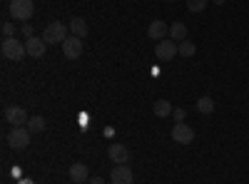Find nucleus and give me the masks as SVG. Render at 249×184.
<instances>
[{"label":"nucleus","instance_id":"f257e3e1","mask_svg":"<svg viewBox=\"0 0 249 184\" xmlns=\"http://www.w3.org/2000/svg\"><path fill=\"white\" fill-rule=\"evenodd\" d=\"M68 25L65 23H60V20H55V23H50L45 30H43V40L48 45H62L68 40Z\"/></svg>","mask_w":249,"mask_h":184},{"label":"nucleus","instance_id":"f03ea898","mask_svg":"<svg viewBox=\"0 0 249 184\" xmlns=\"http://www.w3.org/2000/svg\"><path fill=\"white\" fill-rule=\"evenodd\" d=\"M0 50H3V57H5V60H15V63H20V60L28 55L25 43H20L18 37H5L3 45H0Z\"/></svg>","mask_w":249,"mask_h":184},{"label":"nucleus","instance_id":"7ed1b4c3","mask_svg":"<svg viewBox=\"0 0 249 184\" xmlns=\"http://www.w3.org/2000/svg\"><path fill=\"white\" fill-rule=\"evenodd\" d=\"M175 55H179V43H175L172 37L160 40L157 48H155V57L160 60V63H170V60H172Z\"/></svg>","mask_w":249,"mask_h":184},{"label":"nucleus","instance_id":"20e7f679","mask_svg":"<svg viewBox=\"0 0 249 184\" xmlns=\"http://www.w3.org/2000/svg\"><path fill=\"white\" fill-rule=\"evenodd\" d=\"M33 13H35L33 0H10V15L15 20H20V23H28Z\"/></svg>","mask_w":249,"mask_h":184},{"label":"nucleus","instance_id":"39448f33","mask_svg":"<svg viewBox=\"0 0 249 184\" xmlns=\"http://www.w3.org/2000/svg\"><path fill=\"white\" fill-rule=\"evenodd\" d=\"M30 137H33V132L28 127H13L8 132V145L13 150H25L30 145Z\"/></svg>","mask_w":249,"mask_h":184},{"label":"nucleus","instance_id":"423d86ee","mask_svg":"<svg viewBox=\"0 0 249 184\" xmlns=\"http://www.w3.org/2000/svg\"><path fill=\"white\" fill-rule=\"evenodd\" d=\"M172 139L177 142V145H192V142H195V130L187 125V122H175Z\"/></svg>","mask_w":249,"mask_h":184},{"label":"nucleus","instance_id":"0eeeda50","mask_svg":"<svg viewBox=\"0 0 249 184\" xmlns=\"http://www.w3.org/2000/svg\"><path fill=\"white\" fill-rule=\"evenodd\" d=\"M62 55H65L68 60H77L82 55V37L68 35V40L62 43Z\"/></svg>","mask_w":249,"mask_h":184},{"label":"nucleus","instance_id":"6e6552de","mask_svg":"<svg viewBox=\"0 0 249 184\" xmlns=\"http://www.w3.org/2000/svg\"><path fill=\"white\" fill-rule=\"evenodd\" d=\"M110 182L112 184H135V174L127 165H115V169L110 174Z\"/></svg>","mask_w":249,"mask_h":184},{"label":"nucleus","instance_id":"1a4fd4ad","mask_svg":"<svg viewBox=\"0 0 249 184\" xmlns=\"http://www.w3.org/2000/svg\"><path fill=\"white\" fill-rule=\"evenodd\" d=\"M5 119H8V125H13V127H25L30 117H28V112L23 107H8L5 110Z\"/></svg>","mask_w":249,"mask_h":184},{"label":"nucleus","instance_id":"9d476101","mask_svg":"<svg viewBox=\"0 0 249 184\" xmlns=\"http://www.w3.org/2000/svg\"><path fill=\"white\" fill-rule=\"evenodd\" d=\"M25 48H28V55L30 57H35V60H40V57H43L45 55V48H48V43H45V40L43 37H28L25 40Z\"/></svg>","mask_w":249,"mask_h":184},{"label":"nucleus","instance_id":"9b49d317","mask_svg":"<svg viewBox=\"0 0 249 184\" xmlns=\"http://www.w3.org/2000/svg\"><path fill=\"white\" fill-rule=\"evenodd\" d=\"M167 35H170L167 23H162V20H152L150 28H147V37H150V40H157V43H160V40H164Z\"/></svg>","mask_w":249,"mask_h":184},{"label":"nucleus","instance_id":"f8f14e48","mask_svg":"<svg viewBox=\"0 0 249 184\" xmlns=\"http://www.w3.org/2000/svg\"><path fill=\"white\" fill-rule=\"evenodd\" d=\"M107 154H110V159L115 162V165H127L130 162V152H127L124 145H110Z\"/></svg>","mask_w":249,"mask_h":184},{"label":"nucleus","instance_id":"ddd939ff","mask_svg":"<svg viewBox=\"0 0 249 184\" xmlns=\"http://www.w3.org/2000/svg\"><path fill=\"white\" fill-rule=\"evenodd\" d=\"M70 179H72L75 184L90 182V169H88V165H82V162H75V165L70 167Z\"/></svg>","mask_w":249,"mask_h":184},{"label":"nucleus","instance_id":"4468645a","mask_svg":"<svg viewBox=\"0 0 249 184\" xmlns=\"http://www.w3.org/2000/svg\"><path fill=\"white\" fill-rule=\"evenodd\" d=\"M170 37L175 40V43H182V40H187V25L179 23V20H177V23H172V25H170Z\"/></svg>","mask_w":249,"mask_h":184},{"label":"nucleus","instance_id":"2eb2a0df","mask_svg":"<svg viewBox=\"0 0 249 184\" xmlns=\"http://www.w3.org/2000/svg\"><path fill=\"white\" fill-rule=\"evenodd\" d=\"M68 28H70V33L77 35V37H85V35H88V23H85L82 17H72Z\"/></svg>","mask_w":249,"mask_h":184},{"label":"nucleus","instance_id":"dca6fc26","mask_svg":"<svg viewBox=\"0 0 249 184\" xmlns=\"http://www.w3.org/2000/svg\"><path fill=\"white\" fill-rule=\"evenodd\" d=\"M197 112H202V115H212L214 112V100L212 97H199L197 100Z\"/></svg>","mask_w":249,"mask_h":184},{"label":"nucleus","instance_id":"f3484780","mask_svg":"<svg viewBox=\"0 0 249 184\" xmlns=\"http://www.w3.org/2000/svg\"><path fill=\"white\" fill-rule=\"evenodd\" d=\"M45 127H48V122H45V117H40V115H35V117H30L28 119V130L30 132H45Z\"/></svg>","mask_w":249,"mask_h":184},{"label":"nucleus","instance_id":"a211bd4d","mask_svg":"<svg viewBox=\"0 0 249 184\" xmlns=\"http://www.w3.org/2000/svg\"><path fill=\"white\" fill-rule=\"evenodd\" d=\"M152 110H155V115H157V117H167V115H172V105H170L167 100H157Z\"/></svg>","mask_w":249,"mask_h":184},{"label":"nucleus","instance_id":"6ab92c4d","mask_svg":"<svg viewBox=\"0 0 249 184\" xmlns=\"http://www.w3.org/2000/svg\"><path fill=\"white\" fill-rule=\"evenodd\" d=\"M197 52V45L192 43V40H182V43H179V55L182 57H192Z\"/></svg>","mask_w":249,"mask_h":184},{"label":"nucleus","instance_id":"aec40b11","mask_svg":"<svg viewBox=\"0 0 249 184\" xmlns=\"http://www.w3.org/2000/svg\"><path fill=\"white\" fill-rule=\"evenodd\" d=\"M187 8H190V13H204L207 0H187Z\"/></svg>","mask_w":249,"mask_h":184},{"label":"nucleus","instance_id":"412c9836","mask_svg":"<svg viewBox=\"0 0 249 184\" xmlns=\"http://www.w3.org/2000/svg\"><path fill=\"white\" fill-rule=\"evenodd\" d=\"M3 35L5 37H15V25L13 23H3Z\"/></svg>","mask_w":249,"mask_h":184},{"label":"nucleus","instance_id":"4be33fe9","mask_svg":"<svg viewBox=\"0 0 249 184\" xmlns=\"http://www.w3.org/2000/svg\"><path fill=\"white\" fill-rule=\"evenodd\" d=\"M172 115H175V122H184L187 119V110H182V107L172 110Z\"/></svg>","mask_w":249,"mask_h":184},{"label":"nucleus","instance_id":"5701e85b","mask_svg":"<svg viewBox=\"0 0 249 184\" xmlns=\"http://www.w3.org/2000/svg\"><path fill=\"white\" fill-rule=\"evenodd\" d=\"M20 33H23L25 37H33V28H30V23H23V30H20Z\"/></svg>","mask_w":249,"mask_h":184},{"label":"nucleus","instance_id":"b1692460","mask_svg":"<svg viewBox=\"0 0 249 184\" xmlns=\"http://www.w3.org/2000/svg\"><path fill=\"white\" fill-rule=\"evenodd\" d=\"M90 184H105V179L102 177H90Z\"/></svg>","mask_w":249,"mask_h":184},{"label":"nucleus","instance_id":"393cba45","mask_svg":"<svg viewBox=\"0 0 249 184\" xmlns=\"http://www.w3.org/2000/svg\"><path fill=\"white\" fill-rule=\"evenodd\" d=\"M214 5H224V0H214Z\"/></svg>","mask_w":249,"mask_h":184},{"label":"nucleus","instance_id":"a878e982","mask_svg":"<svg viewBox=\"0 0 249 184\" xmlns=\"http://www.w3.org/2000/svg\"><path fill=\"white\" fill-rule=\"evenodd\" d=\"M20 184H33V182H30V179H25V182H20Z\"/></svg>","mask_w":249,"mask_h":184},{"label":"nucleus","instance_id":"bb28decb","mask_svg":"<svg viewBox=\"0 0 249 184\" xmlns=\"http://www.w3.org/2000/svg\"><path fill=\"white\" fill-rule=\"evenodd\" d=\"M170 3H172V0H170Z\"/></svg>","mask_w":249,"mask_h":184}]
</instances>
